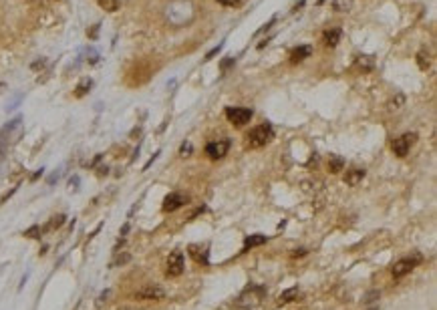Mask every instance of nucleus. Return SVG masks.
Segmentation results:
<instances>
[{
  "instance_id": "a211bd4d",
  "label": "nucleus",
  "mask_w": 437,
  "mask_h": 310,
  "mask_svg": "<svg viewBox=\"0 0 437 310\" xmlns=\"http://www.w3.org/2000/svg\"><path fill=\"white\" fill-rule=\"evenodd\" d=\"M99 2V6L103 8V10H107V12H115V10H119V0H97Z\"/></svg>"
},
{
  "instance_id": "dca6fc26",
  "label": "nucleus",
  "mask_w": 437,
  "mask_h": 310,
  "mask_svg": "<svg viewBox=\"0 0 437 310\" xmlns=\"http://www.w3.org/2000/svg\"><path fill=\"white\" fill-rule=\"evenodd\" d=\"M417 65H419V69L427 71L429 66H431V55H429V52L419 50V52H417Z\"/></svg>"
},
{
  "instance_id": "f03ea898",
  "label": "nucleus",
  "mask_w": 437,
  "mask_h": 310,
  "mask_svg": "<svg viewBox=\"0 0 437 310\" xmlns=\"http://www.w3.org/2000/svg\"><path fill=\"white\" fill-rule=\"evenodd\" d=\"M252 109H246V107H228L226 109V117L232 125L236 127H244L246 123L252 121Z\"/></svg>"
},
{
  "instance_id": "393cba45",
  "label": "nucleus",
  "mask_w": 437,
  "mask_h": 310,
  "mask_svg": "<svg viewBox=\"0 0 437 310\" xmlns=\"http://www.w3.org/2000/svg\"><path fill=\"white\" fill-rule=\"evenodd\" d=\"M308 254V250L306 248H296V250H292V258H303V256H306Z\"/></svg>"
},
{
  "instance_id": "c756f323",
  "label": "nucleus",
  "mask_w": 437,
  "mask_h": 310,
  "mask_svg": "<svg viewBox=\"0 0 437 310\" xmlns=\"http://www.w3.org/2000/svg\"><path fill=\"white\" fill-rule=\"evenodd\" d=\"M0 89H4V85H0Z\"/></svg>"
},
{
  "instance_id": "9b49d317",
  "label": "nucleus",
  "mask_w": 437,
  "mask_h": 310,
  "mask_svg": "<svg viewBox=\"0 0 437 310\" xmlns=\"http://www.w3.org/2000/svg\"><path fill=\"white\" fill-rule=\"evenodd\" d=\"M363 179H365V169H359V167L347 171V175H345V183L347 185H353V187L359 185Z\"/></svg>"
},
{
  "instance_id": "cd10ccee",
  "label": "nucleus",
  "mask_w": 437,
  "mask_h": 310,
  "mask_svg": "<svg viewBox=\"0 0 437 310\" xmlns=\"http://www.w3.org/2000/svg\"><path fill=\"white\" fill-rule=\"evenodd\" d=\"M38 232H40V230L34 226V228H31V230H26V232H24V236H29V238H38Z\"/></svg>"
},
{
  "instance_id": "412c9836",
  "label": "nucleus",
  "mask_w": 437,
  "mask_h": 310,
  "mask_svg": "<svg viewBox=\"0 0 437 310\" xmlns=\"http://www.w3.org/2000/svg\"><path fill=\"white\" fill-rule=\"evenodd\" d=\"M65 220H67V218H65L63 213H61V215H54V218H52V222H49L47 230H54V228H61V226L65 224Z\"/></svg>"
},
{
  "instance_id": "f8f14e48",
  "label": "nucleus",
  "mask_w": 437,
  "mask_h": 310,
  "mask_svg": "<svg viewBox=\"0 0 437 310\" xmlns=\"http://www.w3.org/2000/svg\"><path fill=\"white\" fill-rule=\"evenodd\" d=\"M266 236L264 234H254V236H248L244 240V248H242V252H248L250 248H256V246H262V244H266Z\"/></svg>"
},
{
  "instance_id": "9d476101",
  "label": "nucleus",
  "mask_w": 437,
  "mask_h": 310,
  "mask_svg": "<svg viewBox=\"0 0 437 310\" xmlns=\"http://www.w3.org/2000/svg\"><path fill=\"white\" fill-rule=\"evenodd\" d=\"M340 36H343V31H340V29H331V31H326L322 34V43L333 49V47H336L340 43Z\"/></svg>"
},
{
  "instance_id": "39448f33",
  "label": "nucleus",
  "mask_w": 437,
  "mask_h": 310,
  "mask_svg": "<svg viewBox=\"0 0 437 310\" xmlns=\"http://www.w3.org/2000/svg\"><path fill=\"white\" fill-rule=\"evenodd\" d=\"M184 268H185V262H184V254L182 252H171L169 258H168V264H166V274L175 278V276H182L184 274Z\"/></svg>"
},
{
  "instance_id": "6ab92c4d",
  "label": "nucleus",
  "mask_w": 437,
  "mask_h": 310,
  "mask_svg": "<svg viewBox=\"0 0 437 310\" xmlns=\"http://www.w3.org/2000/svg\"><path fill=\"white\" fill-rule=\"evenodd\" d=\"M373 65H375L373 57H359L357 59V66H359V69H363V71H371Z\"/></svg>"
},
{
  "instance_id": "7ed1b4c3",
  "label": "nucleus",
  "mask_w": 437,
  "mask_h": 310,
  "mask_svg": "<svg viewBox=\"0 0 437 310\" xmlns=\"http://www.w3.org/2000/svg\"><path fill=\"white\" fill-rule=\"evenodd\" d=\"M419 262H421V256L419 254H415L413 258H401L399 262H395L393 268H391L393 278H403V276H407Z\"/></svg>"
},
{
  "instance_id": "20e7f679",
  "label": "nucleus",
  "mask_w": 437,
  "mask_h": 310,
  "mask_svg": "<svg viewBox=\"0 0 437 310\" xmlns=\"http://www.w3.org/2000/svg\"><path fill=\"white\" fill-rule=\"evenodd\" d=\"M415 141H417V133H405V135L393 141V153L397 157H405L409 153V149L415 145Z\"/></svg>"
},
{
  "instance_id": "5701e85b",
  "label": "nucleus",
  "mask_w": 437,
  "mask_h": 310,
  "mask_svg": "<svg viewBox=\"0 0 437 310\" xmlns=\"http://www.w3.org/2000/svg\"><path fill=\"white\" fill-rule=\"evenodd\" d=\"M192 151H194L192 143H184V145H182V149H180V155H182V157H187V155L192 153Z\"/></svg>"
},
{
  "instance_id": "2eb2a0df",
  "label": "nucleus",
  "mask_w": 437,
  "mask_h": 310,
  "mask_svg": "<svg viewBox=\"0 0 437 310\" xmlns=\"http://www.w3.org/2000/svg\"><path fill=\"white\" fill-rule=\"evenodd\" d=\"M345 169V159L340 157V155H331V159H329V171L331 173H340Z\"/></svg>"
},
{
  "instance_id": "4be33fe9",
  "label": "nucleus",
  "mask_w": 437,
  "mask_h": 310,
  "mask_svg": "<svg viewBox=\"0 0 437 310\" xmlns=\"http://www.w3.org/2000/svg\"><path fill=\"white\" fill-rule=\"evenodd\" d=\"M234 63H236V59H234V57H226V59L222 61V65H220V66H222V71L226 73V71H228V69H230V66L234 65Z\"/></svg>"
},
{
  "instance_id": "ddd939ff",
  "label": "nucleus",
  "mask_w": 437,
  "mask_h": 310,
  "mask_svg": "<svg viewBox=\"0 0 437 310\" xmlns=\"http://www.w3.org/2000/svg\"><path fill=\"white\" fill-rule=\"evenodd\" d=\"M298 296H300V290L294 286V288H288V290H284L280 296H278V306H284V304H290V302H294V300H298Z\"/></svg>"
},
{
  "instance_id": "6e6552de",
  "label": "nucleus",
  "mask_w": 437,
  "mask_h": 310,
  "mask_svg": "<svg viewBox=\"0 0 437 310\" xmlns=\"http://www.w3.org/2000/svg\"><path fill=\"white\" fill-rule=\"evenodd\" d=\"M185 204H187V196H184V194H169L166 199H163V212H175V210H180Z\"/></svg>"
},
{
  "instance_id": "c85d7f7f",
  "label": "nucleus",
  "mask_w": 437,
  "mask_h": 310,
  "mask_svg": "<svg viewBox=\"0 0 437 310\" xmlns=\"http://www.w3.org/2000/svg\"><path fill=\"white\" fill-rule=\"evenodd\" d=\"M87 34H89V38H97V34H99V24H95L91 31H87Z\"/></svg>"
},
{
  "instance_id": "aec40b11",
  "label": "nucleus",
  "mask_w": 437,
  "mask_h": 310,
  "mask_svg": "<svg viewBox=\"0 0 437 310\" xmlns=\"http://www.w3.org/2000/svg\"><path fill=\"white\" fill-rule=\"evenodd\" d=\"M91 87H93V81H91V79H85L83 83H81V85L75 89V95H77V97H83V95H87V91H89Z\"/></svg>"
},
{
  "instance_id": "bb28decb",
  "label": "nucleus",
  "mask_w": 437,
  "mask_h": 310,
  "mask_svg": "<svg viewBox=\"0 0 437 310\" xmlns=\"http://www.w3.org/2000/svg\"><path fill=\"white\" fill-rule=\"evenodd\" d=\"M403 101H405V97L403 95H397V99L391 101V109H399V105H403Z\"/></svg>"
},
{
  "instance_id": "4468645a",
  "label": "nucleus",
  "mask_w": 437,
  "mask_h": 310,
  "mask_svg": "<svg viewBox=\"0 0 437 310\" xmlns=\"http://www.w3.org/2000/svg\"><path fill=\"white\" fill-rule=\"evenodd\" d=\"M310 55H312V47L304 45V47H298V49H294V50L290 52V61H292V63H300V61L308 59Z\"/></svg>"
},
{
  "instance_id": "0eeeda50",
  "label": "nucleus",
  "mask_w": 437,
  "mask_h": 310,
  "mask_svg": "<svg viewBox=\"0 0 437 310\" xmlns=\"http://www.w3.org/2000/svg\"><path fill=\"white\" fill-rule=\"evenodd\" d=\"M163 296H166V290L157 284H145L143 288L135 292V298L137 300H161Z\"/></svg>"
},
{
  "instance_id": "a878e982",
  "label": "nucleus",
  "mask_w": 437,
  "mask_h": 310,
  "mask_svg": "<svg viewBox=\"0 0 437 310\" xmlns=\"http://www.w3.org/2000/svg\"><path fill=\"white\" fill-rule=\"evenodd\" d=\"M222 49H224V43H222V45H218V47H216V49H212V50H210V52H208V55H206V61H210V59H214V57H216V55H218V52H220V50H222Z\"/></svg>"
},
{
  "instance_id": "f3484780",
  "label": "nucleus",
  "mask_w": 437,
  "mask_h": 310,
  "mask_svg": "<svg viewBox=\"0 0 437 310\" xmlns=\"http://www.w3.org/2000/svg\"><path fill=\"white\" fill-rule=\"evenodd\" d=\"M333 8L336 12H351L353 10V0H333Z\"/></svg>"
},
{
  "instance_id": "f257e3e1",
  "label": "nucleus",
  "mask_w": 437,
  "mask_h": 310,
  "mask_svg": "<svg viewBox=\"0 0 437 310\" xmlns=\"http://www.w3.org/2000/svg\"><path fill=\"white\" fill-rule=\"evenodd\" d=\"M246 139H248V147H252V149H260V147H264L266 143H270L272 139H274V129H272L270 123H262L254 127L248 135H246Z\"/></svg>"
},
{
  "instance_id": "b1692460",
  "label": "nucleus",
  "mask_w": 437,
  "mask_h": 310,
  "mask_svg": "<svg viewBox=\"0 0 437 310\" xmlns=\"http://www.w3.org/2000/svg\"><path fill=\"white\" fill-rule=\"evenodd\" d=\"M218 2H220L222 6H232V8H234V6H240L244 0H218Z\"/></svg>"
},
{
  "instance_id": "1a4fd4ad",
  "label": "nucleus",
  "mask_w": 437,
  "mask_h": 310,
  "mask_svg": "<svg viewBox=\"0 0 437 310\" xmlns=\"http://www.w3.org/2000/svg\"><path fill=\"white\" fill-rule=\"evenodd\" d=\"M187 250H189V256H192V258H194L198 264H203V266L208 264V248H206V246H202V244H192Z\"/></svg>"
},
{
  "instance_id": "7c9ffc66",
  "label": "nucleus",
  "mask_w": 437,
  "mask_h": 310,
  "mask_svg": "<svg viewBox=\"0 0 437 310\" xmlns=\"http://www.w3.org/2000/svg\"><path fill=\"white\" fill-rule=\"evenodd\" d=\"M373 310H375V308H373Z\"/></svg>"
},
{
  "instance_id": "423d86ee",
  "label": "nucleus",
  "mask_w": 437,
  "mask_h": 310,
  "mask_svg": "<svg viewBox=\"0 0 437 310\" xmlns=\"http://www.w3.org/2000/svg\"><path fill=\"white\" fill-rule=\"evenodd\" d=\"M228 149H230V139L224 137V139H218V141L208 143L206 145V155L216 161V159H222L228 153Z\"/></svg>"
}]
</instances>
